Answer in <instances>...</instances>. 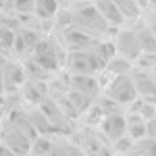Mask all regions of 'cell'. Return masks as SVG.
<instances>
[{"label": "cell", "mask_w": 156, "mask_h": 156, "mask_svg": "<svg viewBox=\"0 0 156 156\" xmlns=\"http://www.w3.org/2000/svg\"><path fill=\"white\" fill-rule=\"evenodd\" d=\"M73 25L85 34V36H102L104 31L110 29V25L100 17V12L94 9V4H87V2H81L77 6V11L71 12Z\"/></svg>", "instance_id": "1"}, {"label": "cell", "mask_w": 156, "mask_h": 156, "mask_svg": "<svg viewBox=\"0 0 156 156\" xmlns=\"http://www.w3.org/2000/svg\"><path fill=\"white\" fill-rule=\"evenodd\" d=\"M110 77L112 81L106 85V94L110 100H115L117 104H129L137 98L129 75H110Z\"/></svg>", "instance_id": "2"}, {"label": "cell", "mask_w": 156, "mask_h": 156, "mask_svg": "<svg viewBox=\"0 0 156 156\" xmlns=\"http://www.w3.org/2000/svg\"><path fill=\"white\" fill-rule=\"evenodd\" d=\"M112 46H115V54L117 56H123V58L131 60V62L142 54L140 40H137L133 29H129V31H119L115 36V40H112Z\"/></svg>", "instance_id": "3"}, {"label": "cell", "mask_w": 156, "mask_h": 156, "mask_svg": "<svg viewBox=\"0 0 156 156\" xmlns=\"http://www.w3.org/2000/svg\"><path fill=\"white\" fill-rule=\"evenodd\" d=\"M69 69L75 75H92L98 69L92 50H73L69 54Z\"/></svg>", "instance_id": "4"}, {"label": "cell", "mask_w": 156, "mask_h": 156, "mask_svg": "<svg viewBox=\"0 0 156 156\" xmlns=\"http://www.w3.org/2000/svg\"><path fill=\"white\" fill-rule=\"evenodd\" d=\"M129 77H131L135 96H140V98H154V77H152V73L148 75L146 69H137V67H133L131 73H129Z\"/></svg>", "instance_id": "5"}, {"label": "cell", "mask_w": 156, "mask_h": 156, "mask_svg": "<svg viewBox=\"0 0 156 156\" xmlns=\"http://www.w3.org/2000/svg\"><path fill=\"white\" fill-rule=\"evenodd\" d=\"M94 9L100 12V17H102L110 27H119V25L125 21L123 15H121V11L117 9V4H115L112 0H94Z\"/></svg>", "instance_id": "6"}, {"label": "cell", "mask_w": 156, "mask_h": 156, "mask_svg": "<svg viewBox=\"0 0 156 156\" xmlns=\"http://www.w3.org/2000/svg\"><path fill=\"white\" fill-rule=\"evenodd\" d=\"M102 131L106 133L110 140H119L123 135H127V119L123 115H106V119L102 123Z\"/></svg>", "instance_id": "7"}, {"label": "cell", "mask_w": 156, "mask_h": 156, "mask_svg": "<svg viewBox=\"0 0 156 156\" xmlns=\"http://www.w3.org/2000/svg\"><path fill=\"white\" fill-rule=\"evenodd\" d=\"M104 69H106L108 75H129L133 69V62L123 56H110V58L104 62Z\"/></svg>", "instance_id": "8"}, {"label": "cell", "mask_w": 156, "mask_h": 156, "mask_svg": "<svg viewBox=\"0 0 156 156\" xmlns=\"http://www.w3.org/2000/svg\"><path fill=\"white\" fill-rule=\"evenodd\" d=\"M58 11L60 6L56 4V0H34V12L40 19H54Z\"/></svg>", "instance_id": "9"}, {"label": "cell", "mask_w": 156, "mask_h": 156, "mask_svg": "<svg viewBox=\"0 0 156 156\" xmlns=\"http://www.w3.org/2000/svg\"><path fill=\"white\" fill-rule=\"evenodd\" d=\"M112 2L117 4V9L121 11L123 19H140L142 11L137 9V4L133 0H112Z\"/></svg>", "instance_id": "10"}, {"label": "cell", "mask_w": 156, "mask_h": 156, "mask_svg": "<svg viewBox=\"0 0 156 156\" xmlns=\"http://www.w3.org/2000/svg\"><path fill=\"white\" fill-rule=\"evenodd\" d=\"M15 9L19 12H34V0H15Z\"/></svg>", "instance_id": "11"}, {"label": "cell", "mask_w": 156, "mask_h": 156, "mask_svg": "<svg viewBox=\"0 0 156 156\" xmlns=\"http://www.w3.org/2000/svg\"><path fill=\"white\" fill-rule=\"evenodd\" d=\"M56 4H58V6H62V4H69V0H56Z\"/></svg>", "instance_id": "12"}, {"label": "cell", "mask_w": 156, "mask_h": 156, "mask_svg": "<svg viewBox=\"0 0 156 156\" xmlns=\"http://www.w3.org/2000/svg\"><path fill=\"white\" fill-rule=\"evenodd\" d=\"M73 2H79V4H81V2H87V0H73Z\"/></svg>", "instance_id": "13"}]
</instances>
